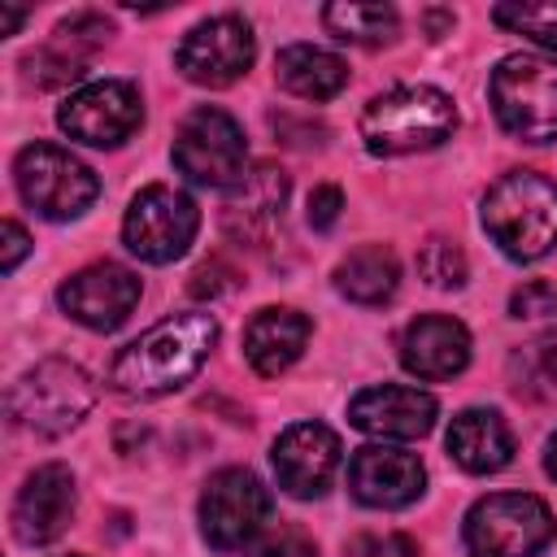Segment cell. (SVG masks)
<instances>
[{
    "mask_svg": "<svg viewBox=\"0 0 557 557\" xmlns=\"http://www.w3.org/2000/svg\"><path fill=\"white\" fill-rule=\"evenodd\" d=\"M213 344H218L213 313H205V309L170 313L117 352V361L109 370V387L122 396H165V392L183 387L205 366Z\"/></svg>",
    "mask_w": 557,
    "mask_h": 557,
    "instance_id": "6da1fadb",
    "label": "cell"
},
{
    "mask_svg": "<svg viewBox=\"0 0 557 557\" xmlns=\"http://www.w3.org/2000/svg\"><path fill=\"white\" fill-rule=\"evenodd\" d=\"M361 144L374 157H405V152H426L453 139L457 131V104L448 91L431 83H400L379 91L361 109Z\"/></svg>",
    "mask_w": 557,
    "mask_h": 557,
    "instance_id": "7a4b0ae2",
    "label": "cell"
},
{
    "mask_svg": "<svg viewBox=\"0 0 557 557\" xmlns=\"http://www.w3.org/2000/svg\"><path fill=\"white\" fill-rule=\"evenodd\" d=\"M483 231L509 261H540L557 248V183L535 170L500 174L483 196Z\"/></svg>",
    "mask_w": 557,
    "mask_h": 557,
    "instance_id": "3957f363",
    "label": "cell"
},
{
    "mask_svg": "<svg viewBox=\"0 0 557 557\" xmlns=\"http://www.w3.org/2000/svg\"><path fill=\"white\" fill-rule=\"evenodd\" d=\"M96 405V383L83 366L65 357H44L30 370H22L9 387V418L44 440H57L74 431L87 409Z\"/></svg>",
    "mask_w": 557,
    "mask_h": 557,
    "instance_id": "277c9868",
    "label": "cell"
},
{
    "mask_svg": "<svg viewBox=\"0 0 557 557\" xmlns=\"http://www.w3.org/2000/svg\"><path fill=\"white\" fill-rule=\"evenodd\" d=\"M496 122L522 144L557 139V61L540 52H509L487 78Z\"/></svg>",
    "mask_w": 557,
    "mask_h": 557,
    "instance_id": "5b68a950",
    "label": "cell"
},
{
    "mask_svg": "<svg viewBox=\"0 0 557 557\" xmlns=\"http://www.w3.org/2000/svg\"><path fill=\"white\" fill-rule=\"evenodd\" d=\"M13 183H17V196L48 222L83 218L100 196L96 170L78 161L70 148L48 139H35L13 157Z\"/></svg>",
    "mask_w": 557,
    "mask_h": 557,
    "instance_id": "8992f818",
    "label": "cell"
},
{
    "mask_svg": "<svg viewBox=\"0 0 557 557\" xmlns=\"http://www.w3.org/2000/svg\"><path fill=\"white\" fill-rule=\"evenodd\" d=\"M466 553L470 557H540L553 535V509L531 492H492L466 513Z\"/></svg>",
    "mask_w": 557,
    "mask_h": 557,
    "instance_id": "52a82bcc",
    "label": "cell"
},
{
    "mask_svg": "<svg viewBox=\"0 0 557 557\" xmlns=\"http://www.w3.org/2000/svg\"><path fill=\"white\" fill-rule=\"evenodd\" d=\"M174 170L196 183V187H218L231 191L244 174H248V139L244 126L218 109V104H200L191 109L178 131H174Z\"/></svg>",
    "mask_w": 557,
    "mask_h": 557,
    "instance_id": "ba28073f",
    "label": "cell"
},
{
    "mask_svg": "<svg viewBox=\"0 0 557 557\" xmlns=\"http://www.w3.org/2000/svg\"><path fill=\"white\" fill-rule=\"evenodd\" d=\"M200 231V209L187 191L178 187H165V183H152L144 191H135L126 218H122V239L126 248L148 261V265H170L178 261L191 239Z\"/></svg>",
    "mask_w": 557,
    "mask_h": 557,
    "instance_id": "9c48e42d",
    "label": "cell"
},
{
    "mask_svg": "<svg viewBox=\"0 0 557 557\" xmlns=\"http://www.w3.org/2000/svg\"><path fill=\"white\" fill-rule=\"evenodd\" d=\"M270 487L244 470V466H226L218 474H209L205 492H200V535L218 548V553H235L248 548L270 518Z\"/></svg>",
    "mask_w": 557,
    "mask_h": 557,
    "instance_id": "30bf717a",
    "label": "cell"
},
{
    "mask_svg": "<svg viewBox=\"0 0 557 557\" xmlns=\"http://www.w3.org/2000/svg\"><path fill=\"white\" fill-rule=\"evenodd\" d=\"M252 61L257 39L239 13H213L196 22L174 48V70L196 87H231L252 70Z\"/></svg>",
    "mask_w": 557,
    "mask_h": 557,
    "instance_id": "8fae6325",
    "label": "cell"
},
{
    "mask_svg": "<svg viewBox=\"0 0 557 557\" xmlns=\"http://www.w3.org/2000/svg\"><path fill=\"white\" fill-rule=\"evenodd\" d=\"M57 126L87 148H117L144 126L139 87L126 78H96L70 91L57 109Z\"/></svg>",
    "mask_w": 557,
    "mask_h": 557,
    "instance_id": "7c38bea8",
    "label": "cell"
},
{
    "mask_svg": "<svg viewBox=\"0 0 557 557\" xmlns=\"http://www.w3.org/2000/svg\"><path fill=\"white\" fill-rule=\"evenodd\" d=\"M139 292H144L139 274L126 270L122 261H91L57 287V305L78 326L104 335V331H117L135 313Z\"/></svg>",
    "mask_w": 557,
    "mask_h": 557,
    "instance_id": "4fadbf2b",
    "label": "cell"
},
{
    "mask_svg": "<svg viewBox=\"0 0 557 557\" xmlns=\"http://www.w3.org/2000/svg\"><path fill=\"white\" fill-rule=\"evenodd\" d=\"M270 457H274L278 487L296 500H313L331 487L339 457H344V444L326 422H296L274 440Z\"/></svg>",
    "mask_w": 557,
    "mask_h": 557,
    "instance_id": "5bb4252c",
    "label": "cell"
},
{
    "mask_svg": "<svg viewBox=\"0 0 557 557\" xmlns=\"http://www.w3.org/2000/svg\"><path fill=\"white\" fill-rule=\"evenodd\" d=\"M348 487L366 509H405L426 492V466L396 444H366L348 461Z\"/></svg>",
    "mask_w": 557,
    "mask_h": 557,
    "instance_id": "9a60e30c",
    "label": "cell"
},
{
    "mask_svg": "<svg viewBox=\"0 0 557 557\" xmlns=\"http://www.w3.org/2000/svg\"><path fill=\"white\" fill-rule=\"evenodd\" d=\"M113 26L100 13H74L65 22H57V30L48 35V44H39L35 52L22 57V74L30 87H65L74 78L87 74V61L109 44Z\"/></svg>",
    "mask_w": 557,
    "mask_h": 557,
    "instance_id": "2e32d148",
    "label": "cell"
},
{
    "mask_svg": "<svg viewBox=\"0 0 557 557\" xmlns=\"http://www.w3.org/2000/svg\"><path fill=\"white\" fill-rule=\"evenodd\" d=\"M74 505H78V492H74L70 466H61V461L35 466V470L22 479L17 496H13V513H9L13 535H17L22 544H30V548H35V544H52V540L70 527Z\"/></svg>",
    "mask_w": 557,
    "mask_h": 557,
    "instance_id": "e0dca14e",
    "label": "cell"
},
{
    "mask_svg": "<svg viewBox=\"0 0 557 557\" xmlns=\"http://www.w3.org/2000/svg\"><path fill=\"white\" fill-rule=\"evenodd\" d=\"M435 413H440L435 396L422 387H405V383L361 387L348 400V422L379 440H422L435 426Z\"/></svg>",
    "mask_w": 557,
    "mask_h": 557,
    "instance_id": "ac0fdd59",
    "label": "cell"
},
{
    "mask_svg": "<svg viewBox=\"0 0 557 557\" xmlns=\"http://www.w3.org/2000/svg\"><path fill=\"white\" fill-rule=\"evenodd\" d=\"M283 209H287V174L278 165H257L226 191L222 226L231 239L261 248L283 226Z\"/></svg>",
    "mask_w": 557,
    "mask_h": 557,
    "instance_id": "d6986e66",
    "label": "cell"
},
{
    "mask_svg": "<svg viewBox=\"0 0 557 557\" xmlns=\"http://www.w3.org/2000/svg\"><path fill=\"white\" fill-rule=\"evenodd\" d=\"M400 366L413 379L440 383L470 366V331L448 313H422L400 331Z\"/></svg>",
    "mask_w": 557,
    "mask_h": 557,
    "instance_id": "ffe728a7",
    "label": "cell"
},
{
    "mask_svg": "<svg viewBox=\"0 0 557 557\" xmlns=\"http://www.w3.org/2000/svg\"><path fill=\"white\" fill-rule=\"evenodd\" d=\"M313 326L300 309H287V305H265L252 313V322L244 326V357L257 374L274 379L283 374L287 366L300 361L305 344H309Z\"/></svg>",
    "mask_w": 557,
    "mask_h": 557,
    "instance_id": "44dd1931",
    "label": "cell"
},
{
    "mask_svg": "<svg viewBox=\"0 0 557 557\" xmlns=\"http://www.w3.org/2000/svg\"><path fill=\"white\" fill-rule=\"evenodd\" d=\"M444 448L466 474H496L513 461V431L496 409H461L448 422Z\"/></svg>",
    "mask_w": 557,
    "mask_h": 557,
    "instance_id": "7402d4cb",
    "label": "cell"
},
{
    "mask_svg": "<svg viewBox=\"0 0 557 557\" xmlns=\"http://www.w3.org/2000/svg\"><path fill=\"white\" fill-rule=\"evenodd\" d=\"M274 78L283 91L300 96V100H331L348 87V65L344 57L326 52V48H313V44H287L278 57H274Z\"/></svg>",
    "mask_w": 557,
    "mask_h": 557,
    "instance_id": "603a6c76",
    "label": "cell"
},
{
    "mask_svg": "<svg viewBox=\"0 0 557 557\" xmlns=\"http://www.w3.org/2000/svg\"><path fill=\"white\" fill-rule=\"evenodd\" d=\"M335 292L352 305H387L400 287V261L387 244H361L335 265Z\"/></svg>",
    "mask_w": 557,
    "mask_h": 557,
    "instance_id": "cb8c5ba5",
    "label": "cell"
},
{
    "mask_svg": "<svg viewBox=\"0 0 557 557\" xmlns=\"http://www.w3.org/2000/svg\"><path fill=\"white\" fill-rule=\"evenodd\" d=\"M322 26L344 39V44H361V48H383L396 39L400 30V13L392 4H326L322 9Z\"/></svg>",
    "mask_w": 557,
    "mask_h": 557,
    "instance_id": "d4e9b609",
    "label": "cell"
},
{
    "mask_svg": "<svg viewBox=\"0 0 557 557\" xmlns=\"http://www.w3.org/2000/svg\"><path fill=\"white\" fill-rule=\"evenodd\" d=\"M509 387L527 400L557 396V331H544L509 352Z\"/></svg>",
    "mask_w": 557,
    "mask_h": 557,
    "instance_id": "484cf974",
    "label": "cell"
},
{
    "mask_svg": "<svg viewBox=\"0 0 557 557\" xmlns=\"http://www.w3.org/2000/svg\"><path fill=\"white\" fill-rule=\"evenodd\" d=\"M492 22L557 52V0H505L492 9Z\"/></svg>",
    "mask_w": 557,
    "mask_h": 557,
    "instance_id": "4316f807",
    "label": "cell"
},
{
    "mask_svg": "<svg viewBox=\"0 0 557 557\" xmlns=\"http://www.w3.org/2000/svg\"><path fill=\"white\" fill-rule=\"evenodd\" d=\"M418 274H422L431 287L457 292V287H466L470 265H466V252H461L453 239H426V244L418 248Z\"/></svg>",
    "mask_w": 557,
    "mask_h": 557,
    "instance_id": "83f0119b",
    "label": "cell"
},
{
    "mask_svg": "<svg viewBox=\"0 0 557 557\" xmlns=\"http://www.w3.org/2000/svg\"><path fill=\"white\" fill-rule=\"evenodd\" d=\"M244 557H318V544L300 531V527H265Z\"/></svg>",
    "mask_w": 557,
    "mask_h": 557,
    "instance_id": "f1b7e54d",
    "label": "cell"
},
{
    "mask_svg": "<svg viewBox=\"0 0 557 557\" xmlns=\"http://www.w3.org/2000/svg\"><path fill=\"white\" fill-rule=\"evenodd\" d=\"M557 313V278H527L509 296V318H544Z\"/></svg>",
    "mask_w": 557,
    "mask_h": 557,
    "instance_id": "f546056e",
    "label": "cell"
},
{
    "mask_svg": "<svg viewBox=\"0 0 557 557\" xmlns=\"http://www.w3.org/2000/svg\"><path fill=\"white\" fill-rule=\"evenodd\" d=\"M348 557H422V553L400 531H361L348 540Z\"/></svg>",
    "mask_w": 557,
    "mask_h": 557,
    "instance_id": "4dcf8cb0",
    "label": "cell"
},
{
    "mask_svg": "<svg viewBox=\"0 0 557 557\" xmlns=\"http://www.w3.org/2000/svg\"><path fill=\"white\" fill-rule=\"evenodd\" d=\"M339 209H344V191L335 187V183H318L313 191H309V226L313 231H331L335 222H339Z\"/></svg>",
    "mask_w": 557,
    "mask_h": 557,
    "instance_id": "1f68e13d",
    "label": "cell"
},
{
    "mask_svg": "<svg viewBox=\"0 0 557 557\" xmlns=\"http://www.w3.org/2000/svg\"><path fill=\"white\" fill-rule=\"evenodd\" d=\"M231 287H235V270H226L222 261H205V265L191 274V296H200V300H205V296L213 300L218 292H231Z\"/></svg>",
    "mask_w": 557,
    "mask_h": 557,
    "instance_id": "d6a6232c",
    "label": "cell"
},
{
    "mask_svg": "<svg viewBox=\"0 0 557 557\" xmlns=\"http://www.w3.org/2000/svg\"><path fill=\"white\" fill-rule=\"evenodd\" d=\"M0 239H4V252H0V270H4V274H13V270H17V261L30 252V235L22 231V222H13V218H9V222L0 226Z\"/></svg>",
    "mask_w": 557,
    "mask_h": 557,
    "instance_id": "836d02e7",
    "label": "cell"
},
{
    "mask_svg": "<svg viewBox=\"0 0 557 557\" xmlns=\"http://www.w3.org/2000/svg\"><path fill=\"white\" fill-rule=\"evenodd\" d=\"M22 17H26V9H17V4H0V35H13V30L22 26Z\"/></svg>",
    "mask_w": 557,
    "mask_h": 557,
    "instance_id": "e575fe53",
    "label": "cell"
},
{
    "mask_svg": "<svg viewBox=\"0 0 557 557\" xmlns=\"http://www.w3.org/2000/svg\"><path fill=\"white\" fill-rule=\"evenodd\" d=\"M544 470L557 479V431L548 435V448H544Z\"/></svg>",
    "mask_w": 557,
    "mask_h": 557,
    "instance_id": "d590c367",
    "label": "cell"
},
{
    "mask_svg": "<svg viewBox=\"0 0 557 557\" xmlns=\"http://www.w3.org/2000/svg\"><path fill=\"white\" fill-rule=\"evenodd\" d=\"M70 557H78V553H70Z\"/></svg>",
    "mask_w": 557,
    "mask_h": 557,
    "instance_id": "8d00e7d4",
    "label": "cell"
}]
</instances>
